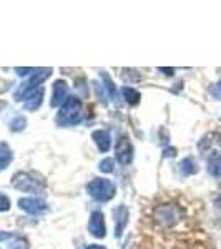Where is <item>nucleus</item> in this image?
<instances>
[{
  "instance_id": "1",
  "label": "nucleus",
  "mask_w": 221,
  "mask_h": 249,
  "mask_svg": "<svg viewBox=\"0 0 221 249\" xmlns=\"http://www.w3.org/2000/svg\"><path fill=\"white\" fill-rule=\"evenodd\" d=\"M136 249H210L200 231H162L148 226Z\"/></svg>"
},
{
  "instance_id": "2",
  "label": "nucleus",
  "mask_w": 221,
  "mask_h": 249,
  "mask_svg": "<svg viewBox=\"0 0 221 249\" xmlns=\"http://www.w3.org/2000/svg\"><path fill=\"white\" fill-rule=\"evenodd\" d=\"M150 226L162 231H173L184 221V210L176 203H162L156 204L151 210Z\"/></svg>"
},
{
  "instance_id": "3",
  "label": "nucleus",
  "mask_w": 221,
  "mask_h": 249,
  "mask_svg": "<svg viewBox=\"0 0 221 249\" xmlns=\"http://www.w3.org/2000/svg\"><path fill=\"white\" fill-rule=\"evenodd\" d=\"M12 184L14 188L25 193H38L45 188V181L34 173H17L12 179Z\"/></svg>"
},
{
  "instance_id": "4",
  "label": "nucleus",
  "mask_w": 221,
  "mask_h": 249,
  "mask_svg": "<svg viewBox=\"0 0 221 249\" xmlns=\"http://www.w3.org/2000/svg\"><path fill=\"white\" fill-rule=\"evenodd\" d=\"M82 116V103L77 98H68L62 105L57 116L58 124H75L80 122Z\"/></svg>"
},
{
  "instance_id": "5",
  "label": "nucleus",
  "mask_w": 221,
  "mask_h": 249,
  "mask_svg": "<svg viewBox=\"0 0 221 249\" xmlns=\"http://www.w3.org/2000/svg\"><path fill=\"white\" fill-rule=\"evenodd\" d=\"M87 190L92 198H95L96 201H110L115 196V184L110 179L95 178L92 183H88Z\"/></svg>"
},
{
  "instance_id": "6",
  "label": "nucleus",
  "mask_w": 221,
  "mask_h": 249,
  "mask_svg": "<svg viewBox=\"0 0 221 249\" xmlns=\"http://www.w3.org/2000/svg\"><path fill=\"white\" fill-rule=\"evenodd\" d=\"M198 150L202 156L210 160L221 158V135L220 133H208L203 136L198 143Z\"/></svg>"
},
{
  "instance_id": "7",
  "label": "nucleus",
  "mask_w": 221,
  "mask_h": 249,
  "mask_svg": "<svg viewBox=\"0 0 221 249\" xmlns=\"http://www.w3.org/2000/svg\"><path fill=\"white\" fill-rule=\"evenodd\" d=\"M116 160L123 166L130 164L131 160H133V146H131L130 140L127 136H122L116 143Z\"/></svg>"
},
{
  "instance_id": "8",
  "label": "nucleus",
  "mask_w": 221,
  "mask_h": 249,
  "mask_svg": "<svg viewBox=\"0 0 221 249\" xmlns=\"http://www.w3.org/2000/svg\"><path fill=\"white\" fill-rule=\"evenodd\" d=\"M88 230L90 234L95 238H105L107 226H105V216L102 211H93L90 216V223H88Z\"/></svg>"
},
{
  "instance_id": "9",
  "label": "nucleus",
  "mask_w": 221,
  "mask_h": 249,
  "mask_svg": "<svg viewBox=\"0 0 221 249\" xmlns=\"http://www.w3.org/2000/svg\"><path fill=\"white\" fill-rule=\"evenodd\" d=\"M18 204L23 211L30 213V214H38V213H43L47 210V204L37 198H22Z\"/></svg>"
},
{
  "instance_id": "10",
  "label": "nucleus",
  "mask_w": 221,
  "mask_h": 249,
  "mask_svg": "<svg viewBox=\"0 0 221 249\" xmlns=\"http://www.w3.org/2000/svg\"><path fill=\"white\" fill-rule=\"evenodd\" d=\"M67 83L63 80H57L54 83V95H52V100H50V105L52 107H58L63 103L65 100V95H67Z\"/></svg>"
},
{
  "instance_id": "11",
  "label": "nucleus",
  "mask_w": 221,
  "mask_h": 249,
  "mask_svg": "<svg viewBox=\"0 0 221 249\" xmlns=\"http://www.w3.org/2000/svg\"><path fill=\"white\" fill-rule=\"evenodd\" d=\"M92 138H93V142L96 143V146H98V150L102 151V153H107V151L110 150L111 140H110V133H108V131H105V130L93 131V133H92Z\"/></svg>"
},
{
  "instance_id": "12",
  "label": "nucleus",
  "mask_w": 221,
  "mask_h": 249,
  "mask_svg": "<svg viewBox=\"0 0 221 249\" xmlns=\"http://www.w3.org/2000/svg\"><path fill=\"white\" fill-rule=\"evenodd\" d=\"M42 96H43V88H37V90H35L34 93L25 100L27 110H30V111L38 110L40 105H42Z\"/></svg>"
},
{
  "instance_id": "13",
  "label": "nucleus",
  "mask_w": 221,
  "mask_h": 249,
  "mask_svg": "<svg viewBox=\"0 0 221 249\" xmlns=\"http://www.w3.org/2000/svg\"><path fill=\"white\" fill-rule=\"evenodd\" d=\"M127 223H128V210L125 206H120L118 210H116V232H115L116 238L123 232Z\"/></svg>"
},
{
  "instance_id": "14",
  "label": "nucleus",
  "mask_w": 221,
  "mask_h": 249,
  "mask_svg": "<svg viewBox=\"0 0 221 249\" xmlns=\"http://www.w3.org/2000/svg\"><path fill=\"white\" fill-rule=\"evenodd\" d=\"M12 161V150L7 143H0V171H3Z\"/></svg>"
},
{
  "instance_id": "15",
  "label": "nucleus",
  "mask_w": 221,
  "mask_h": 249,
  "mask_svg": "<svg viewBox=\"0 0 221 249\" xmlns=\"http://www.w3.org/2000/svg\"><path fill=\"white\" fill-rule=\"evenodd\" d=\"M122 93H123V98L127 100V103H130V105H138L140 103V100H142V95L138 93V91L135 90V88H131V87H125L122 90Z\"/></svg>"
},
{
  "instance_id": "16",
  "label": "nucleus",
  "mask_w": 221,
  "mask_h": 249,
  "mask_svg": "<svg viewBox=\"0 0 221 249\" xmlns=\"http://www.w3.org/2000/svg\"><path fill=\"white\" fill-rule=\"evenodd\" d=\"M180 170H182V173L184 176L188 175H193V173H196V164H195V160L193 158H186L183 160L182 163H180Z\"/></svg>"
},
{
  "instance_id": "17",
  "label": "nucleus",
  "mask_w": 221,
  "mask_h": 249,
  "mask_svg": "<svg viewBox=\"0 0 221 249\" xmlns=\"http://www.w3.org/2000/svg\"><path fill=\"white\" fill-rule=\"evenodd\" d=\"M210 173L216 178H221V158L211 160L210 161Z\"/></svg>"
},
{
  "instance_id": "18",
  "label": "nucleus",
  "mask_w": 221,
  "mask_h": 249,
  "mask_svg": "<svg viewBox=\"0 0 221 249\" xmlns=\"http://www.w3.org/2000/svg\"><path fill=\"white\" fill-rule=\"evenodd\" d=\"M27 124V120L23 118V116H18V118H15L14 122L10 123V128L14 131H20V130H23V126Z\"/></svg>"
},
{
  "instance_id": "19",
  "label": "nucleus",
  "mask_w": 221,
  "mask_h": 249,
  "mask_svg": "<svg viewBox=\"0 0 221 249\" xmlns=\"http://www.w3.org/2000/svg\"><path fill=\"white\" fill-rule=\"evenodd\" d=\"M113 170H115V166H113V160L105 158L102 163H100V171H103V173H111Z\"/></svg>"
},
{
  "instance_id": "20",
  "label": "nucleus",
  "mask_w": 221,
  "mask_h": 249,
  "mask_svg": "<svg viewBox=\"0 0 221 249\" xmlns=\"http://www.w3.org/2000/svg\"><path fill=\"white\" fill-rule=\"evenodd\" d=\"M10 249H29V246H27V241L23 238H15L14 243L10 244Z\"/></svg>"
},
{
  "instance_id": "21",
  "label": "nucleus",
  "mask_w": 221,
  "mask_h": 249,
  "mask_svg": "<svg viewBox=\"0 0 221 249\" xmlns=\"http://www.w3.org/2000/svg\"><path fill=\"white\" fill-rule=\"evenodd\" d=\"M9 208H10V199L7 198L5 195H2V193H0V213L7 211Z\"/></svg>"
},
{
  "instance_id": "22",
  "label": "nucleus",
  "mask_w": 221,
  "mask_h": 249,
  "mask_svg": "<svg viewBox=\"0 0 221 249\" xmlns=\"http://www.w3.org/2000/svg\"><path fill=\"white\" fill-rule=\"evenodd\" d=\"M102 78H103V82H107V90L115 96V85H113V82L110 80V77H108L107 73H102Z\"/></svg>"
},
{
  "instance_id": "23",
  "label": "nucleus",
  "mask_w": 221,
  "mask_h": 249,
  "mask_svg": "<svg viewBox=\"0 0 221 249\" xmlns=\"http://www.w3.org/2000/svg\"><path fill=\"white\" fill-rule=\"evenodd\" d=\"M210 91H211V95L215 96V98L221 100V82L215 83V85H213V87L210 88Z\"/></svg>"
},
{
  "instance_id": "24",
  "label": "nucleus",
  "mask_w": 221,
  "mask_h": 249,
  "mask_svg": "<svg viewBox=\"0 0 221 249\" xmlns=\"http://www.w3.org/2000/svg\"><path fill=\"white\" fill-rule=\"evenodd\" d=\"M37 68H17V71H18V75H29V71H35Z\"/></svg>"
},
{
  "instance_id": "25",
  "label": "nucleus",
  "mask_w": 221,
  "mask_h": 249,
  "mask_svg": "<svg viewBox=\"0 0 221 249\" xmlns=\"http://www.w3.org/2000/svg\"><path fill=\"white\" fill-rule=\"evenodd\" d=\"M10 238V234L9 232H3V231H0V241H5V239H9Z\"/></svg>"
},
{
  "instance_id": "26",
  "label": "nucleus",
  "mask_w": 221,
  "mask_h": 249,
  "mask_svg": "<svg viewBox=\"0 0 221 249\" xmlns=\"http://www.w3.org/2000/svg\"><path fill=\"white\" fill-rule=\"evenodd\" d=\"M87 249H107V248L100 246V244H92V246H88Z\"/></svg>"
},
{
  "instance_id": "27",
  "label": "nucleus",
  "mask_w": 221,
  "mask_h": 249,
  "mask_svg": "<svg viewBox=\"0 0 221 249\" xmlns=\"http://www.w3.org/2000/svg\"><path fill=\"white\" fill-rule=\"evenodd\" d=\"M160 70H162V71H166V75H171V73H173V68H171V70H170V68H160Z\"/></svg>"
},
{
  "instance_id": "28",
  "label": "nucleus",
  "mask_w": 221,
  "mask_h": 249,
  "mask_svg": "<svg viewBox=\"0 0 221 249\" xmlns=\"http://www.w3.org/2000/svg\"><path fill=\"white\" fill-rule=\"evenodd\" d=\"M215 204H216V206H218V208H220V210H221V196H218V198H216V201H215Z\"/></svg>"
},
{
  "instance_id": "29",
  "label": "nucleus",
  "mask_w": 221,
  "mask_h": 249,
  "mask_svg": "<svg viewBox=\"0 0 221 249\" xmlns=\"http://www.w3.org/2000/svg\"><path fill=\"white\" fill-rule=\"evenodd\" d=\"M3 107H5V103H3V102H0V110H2Z\"/></svg>"
}]
</instances>
